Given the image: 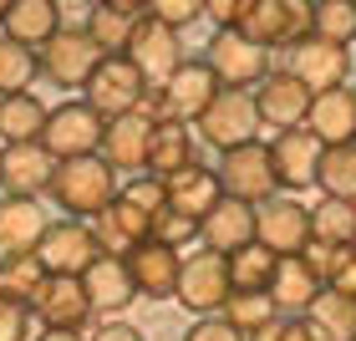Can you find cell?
<instances>
[{
  "label": "cell",
  "instance_id": "cell-1",
  "mask_svg": "<svg viewBox=\"0 0 356 341\" xmlns=\"http://www.w3.org/2000/svg\"><path fill=\"white\" fill-rule=\"evenodd\" d=\"M51 199L61 204V214H72V219H102L112 204L122 199L118 193V173L107 168V158L97 153V158H72V164H61L56 168V184H51Z\"/></svg>",
  "mask_w": 356,
  "mask_h": 341
},
{
  "label": "cell",
  "instance_id": "cell-2",
  "mask_svg": "<svg viewBox=\"0 0 356 341\" xmlns=\"http://www.w3.org/2000/svg\"><path fill=\"white\" fill-rule=\"evenodd\" d=\"M239 31L265 51H275V46L296 51L300 41L316 36V6H305V0H245Z\"/></svg>",
  "mask_w": 356,
  "mask_h": 341
},
{
  "label": "cell",
  "instance_id": "cell-3",
  "mask_svg": "<svg viewBox=\"0 0 356 341\" xmlns=\"http://www.w3.org/2000/svg\"><path fill=\"white\" fill-rule=\"evenodd\" d=\"M219 92L224 87H219V77L209 72V61H184V72L148 97V118L153 122H199Z\"/></svg>",
  "mask_w": 356,
  "mask_h": 341
},
{
  "label": "cell",
  "instance_id": "cell-4",
  "mask_svg": "<svg viewBox=\"0 0 356 341\" xmlns=\"http://www.w3.org/2000/svg\"><path fill=\"white\" fill-rule=\"evenodd\" d=\"M260 127L265 122H260L254 92H229L224 87L214 102H209V112L193 122V138H204L209 148H219V153H234V148H245V143H254Z\"/></svg>",
  "mask_w": 356,
  "mask_h": 341
},
{
  "label": "cell",
  "instance_id": "cell-5",
  "mask_svg": "<svg viewBox=\"0 0 356 341\" xmlns=\"http://www.w3.org/2000/svg\"><path fill=\"white\" fill-rule=\"evenodd\" d=\"M102 138H107V118L97 107L82 102H56L51 107V122H46V153L56 164H72V158H97L102 153Z\"/></svg>",
  "mask_w": 356,
  "mask_h": 341
},
{
  "label": "cell",
  "instance_id": "cell-6",
  "mask_svg": "<svg viewBox=\"0 0 356 341\" xmlns=\"http://www.w3.org/2000/svg\"><path fill=\"white\" fill-rule=\"evenodd\" d=\"M234 296V270H229V255H188L184 260V280H178V306L193 311V321H209V316H224V306Z\"/></svg>",
  "mask_w": 356,
  "mask_h": 341
},
{
  "label": "cell",
  "instance_id": "cell-7",
  "mask_svg": "<svg viewBox=\"0 0 356 341\" xmlns=\"http://www.w3.org/2000/svg\"><path fill=\"white\" fill-rule=\"evenodd\" d=\"M148 77H143L127 56H107L102 67H97V77L87 82V107H97L107 122L118 118H133V112H148Z\"/></svg>",
  "mask_w": 356,
  "mask_h": 341
},
{
  "label": "cell",
  "instance_id": "cell-8",
  "mask_svg": "<svg viewBox=\"0 0 356 341\" xmlns=\"http://www.w3.org/2000/svg\"><path fill=\"white\" fill-rule=\"evenodd\" d=\"M219 184L229 199H245V204H270L280 199V173H275V158H270V143H245L234 153H219Z\"/></svg>",
  "mask_w": 356,
  "mask_h": 341
},
{
  "label": "cell",
  "instance_id": "cell-9",
  "mask_svg": "<svg viewBox=\"0 0 356 341\" xmlns=\"http://www.w3.org/2000/svg\"><path fill=\"white\" fill-rule=\"evenodd\" d=\"M204 61H209V72L219 77V87H229V92H250V87H260L265 77L275 72L270 67V51H265V46H254L245 31H214Z\"/></svg>",
  "mask_w": 356,
  "mask_h": 341
},
{
  "label": "cell",
  "instance_id": "cell-10",
  "mask_svg": "<svg viewBox=\"0 0 356 341\" xmlns=\"http://www.w3.org/2000/svg\"><path fill=\"white\" fill-rule=\"evenodd\" d=\"M36 56H41V77H46L51 87H67V92H72V87L87 92V82L97 77V67L107 61L102 46L87 36V26H67L56 41H46Z\"/></svg>",
  "mask_w": 356,
  "mask_h": 341
},
{
  "label": "cell",
  "instance_id": "cell-11",
  "mask_svg": "<svg viewBox=\"0 0 356 341\" xmlns=\"http://www.w3.org/2000/svg\"><path fill=\"white\" fill-rule=\"evenodd\" d=\"M311 239H316V224H311V209L300 199L285 193V199L260 204V214H254V245H265L280 260H296V255L311 250Z\"/></svg>",
  "mask_w": 356,
  "mask_h": 341
},
{
  "label": "cell",
  "instance_id": "cell-12",
  "mask_svg": "<svg viewBox=\"0 0 356 341\" xmlns=\"http://www.w3.org/2000/svg\"><path fill=\"white\" fill-rule=\"evenodd\" d=\"M36 260H41V270H46V275H67V280H82V275L97 265V260H102V245H97V230H92V224H82V219H56L51 230H46Z\"/></svg>",
  "mask_w": 356,
  "mask_h": 341
},
{
  "label": "cell",
  "instance_id": "cell-13",
  "mask_svg": "<svg viewBox=\"0 0 356 341\" xmlns=\"http://www.w3.org/2000/svg\"><path fill=\"white\" fill-rule=\"evenodd\" d=\"M56 158L46 153V143H15L0 148V193L6 199H41L56 184Z\"/></svg>",
  "mask_w": 356,
  "mask_h": 341
},
{
  "label": "cell",
  "instance_id": "cell-14",
  "mask_svg": "<svg viewBox=\"0 0 356 341\" xmlns=\"http://www.w3.org/2000/svg\"><path fill=\"white\" fill-rule=\"evenodd\" d=\"M254 102H260V122L275 127V133H300L311 122L316 92L290 72H270L260 87H254Z\"/></svg>",
  "mask_w": 356,
  "mask_h": 341
},
{
  "label": "cell",
  "instance_id": "cell-15",
  "mask_svg": "<svg viewBox=\"0 0 356 341\" xmlns=\"http://www.w3.org/2000/svg\"><path fill=\"white\" fill-rule=\"evenodd\" d=\"M127 61L148 77V87L158 92L163 82H173L178 72H184V41H178V31H168L163 21H153V15H143V26H138V36L133 46H127Z\"/></svg>",
  "mask_w": 356,
  "mask_h": 341
},
{
  "label": "cell",
  "instance_id": "cell-16",
  "mask_svg": "<svg viewBox=\"0 0 356 341\" xmlns=\"http://www.w3.org/2000/svg\"><path fill=\"white\" fill-rule=\"evenodd\" d=\"M351 51L346 46H336V41H321V36H311V41H300L296 51H290V61H285V72L290 77H300L305 87H311L316 97H326V92H341L346 87V77H351Z\"/></svg>",
  "mask_w": 356,
  "mask_h": 341
},
{
  "label": "cell",
  "instance_id": "cell-17",
  "mask_svg": "<svg viewBox=\"0 0 356 341\" xmlns=\"http://www.w3.org/2000/svg\"><path fill=\"white\" fill-rule=\"evenodd\" d=\"M46 230H51V219L41 214L36 199H6V193H0V265L31 260L41 250Z\"/></svg>",
  "mask_w": 356,
  "mask_h": 341
},
{
  "label": "cell",
  "instance_id": "cell-18",
  "mask_svg": "<svg viewBox=\"0 0 356 341\" xmlns=\"http://www.w3.org/2000/svg\"><path fill=\"white\" fill-rule=\"evenodd\" d=\"M92 230H97L102 255H118V260H133L143 245H153V214H148V209H138L127 193L107 209L102 219H92Z\"/></svg>",
  "mask_w": 356,
  "mask_h": 341
},
{
  "label": "cell",
  "instance_id": "cell-19",
  "mask_svg": "<svg viewBox=\"0 0 356 341\" xmlns=\"http://www.w3.org/2000/svg\"><path fill=\"white\" fill-rule=\"evenodd\" d=\"M153 133L158 122L148 112H133V118H118L107 122V138H102V158L112 173H148V153H153Z\"/></svg>",
  "mask_w": 356,
  "mask_h": 341
},
{
  "label": "cell",
  "instance_id": "cell-20",
  "mask_svg": "<svg viewBox=\"0 0 356 341\" xmlns=\"http://www.w3.org/2000/svg\"><path fill=\"white\" fill-rule=\"evenodd\" d=\"M67 31V15H61V0H10L6 21H0V36L41 51L46 41H56Z\"/></svg>",
  "mask_w": 356,
  "mask_h": 341
},
{
  "label": "cell",
  "instance_id": "cell-21",
  "mask_svg": "<svg viewBox=\"0 0 356 341\" xmlns=\"http://www.w3.org/2000/svg\"><path fill=\"white\" fill-rule=\"evenodd\" d=\"M270 158H275V173H280L285 189H311L321 178V158H326V143L316 133H275L270 143Z\"/></svg>",
  "mask_w": 356,
  "mask_h": 341
},
{
  "label": "cell",
  "instance_id": "cell-22",
  "mask_svg": "<svg viewBox=\"0 0 356 341\" xmlns=\"http://www.w3.org/2000/svg\"><path fill=\"white\" fill-rule=\"evenodd\" d=\"M143 15H148V6H138V0H102L87 10V36L102 46V56H127Z\"/></svg>",
  "mask_w": 356,
  "mask_h": 341
},
{
  "label": "cell",
  "instance_id": "cell-23",
  "mask_svg": "<svg viewBox=\"0 0 356 341\" xmlns=\"http://www.w3.org/2000/svg\"><path fill=\"white\" fill-rule=\"evenodd\" d=\"M254 214L260 209L254 204H245V199H229L224 193L219 199V209L204 219V250H214V255H239V250H250L254 245Z\"/></svg>",
  "mask_w": 356,
  "mask_h": 341
},
{
  "label": "cell",
  "instance_id": "cell-24",
  "mask_svg": "<svg viewBox=\"0 0 356 341\" xmlns=\"http://www.w3.org/2000/svg\"><path fill=\"white\" fill-rule=\"evenodd\" d=\"M36 316L46 321V331H82L97 311H92L82 280L51 275V280H46V290H41V301H36Z\"/></svg>",
  "mask_w": 356,
  "mask_h": 341
},
{
  "label": "cell",
  "instance_id": "cell-25",
  "mask_svg": "<svg viewBox=\"0 0 356 341\" xmlns=\"http://www.w3.org/2000/svg\"><path fill=\"white\" fill-rule=\"evenodd\" d=\"M127 270H133L138 280V296H153V301H178V280H184V255L168 250V245H143L133 260H127Z\"/></svg>",
  "mask_w": 356,
  "mask_h": 341
},
{
  "label": "cell",
  "instance_id": "cell-26",
  "mask_svg": "<svg viewBox=\"0 0 356 341\" xmlns=\"http://www.w3.org/2000/svg\"><path fill=\"white\" fill-rule=\"evenodd\" d=\"M82 285H87V301H92L97 316H112V311H122V306L138 301V280H133V270H127V260H118V255H102L82 275Z\"/></svg>",
  "mask_w": 356,
  "mask_h": 341
},
{
  "label": "cell",
  "instance_id": "cell-27",
  "mask_svg": "<svg viewBox=\"0 0 356 341\" xmlns=\"http://www.w3.org/2000/svg\"><path fill=\"white\" fill-rule=\"evenodd\" d=\"M219 199H224L219 168L193 164V168H184L178 178H168V209H178V214H188V219H199V224L219 209Z\"/></svg>",
  "mask_w": 356,
  "mask_h": 341
},
{
  "label": "cell",
  "instance_id": "cell-28",
  "mask_svg": "<svg viewBox=\"0 0 356 341\" xmlns=\"http://www.w3.org/2000/svg\"><path fill=\"white\" fill-rule=\"evenodd\" d=\"M305 133H316L321 143H326V148H351V143H356V92L341 87V92L316 97Z\"/></svg>",
  "mask_w": 356,
  "mask_h": 341
},
{
  "label": "cell",
  "instance_id": "cell-29",
  "mask_svg": "<svg viewBox=\"0 0 356 341\" xmlns=\"http://www.w3.org/2000/svg\"><path fill=\"white\" fill-rule=\"evenodd\" d=\"M270 296H275V306H280V316L305 321V316L316 311V301L326 296V285H321V280H316V270L296 255V260H280V275H275Z\"/></svg>",
  "mask_w": 356,
  "mask_h": 341
},
{
  "label": "cell",
  "instance_id": "cell-30",
  "mask_svg": "<svg viewBox=\"0 0 356 341\" xmlns=\"http://www.w3.org/2000/svg\"><path fill=\"white\" fill-rule=\"evenodd\" d=\"M46 122H51V107H46L36 92H21V97H6V102H0V138H6V148H15V143H41Z\"/></svg>",
  "mask_w": 356,
  "mask_h": 341
},
{
  "label": "cell",
  "instance_id": "cell-31",
  "mask_svg": "<svg viewBox=\"0 0 356 341\" xmlns=\"http://www.w3.org/2000/svg\"><path fill=\"white\" fill-rule=\"evenodd\" d=\"M199 158H193V127L188 122H158L153 133V153H148V173L153 178H178L184 168H193Z\"/></svg>",
  "mask_w": 356,
  "mask_h": 341
},
{
  "label": "cell",
  "instance_id": "cell-32",
  "mask_svg": "<svg viewBox=\"0 0 356 341\" xmlns=\"http://www.w3.org/2000/svg\"><path fill=\"white\" fill-rule=\"evenodd\" d=\"M224 321H229L245 341H254L260 331H270L275 321H280V306H275L270 290H234L229 306H224Z\"/></svg>",
  "mask_w": 356,
  "mask_h": 341
},
{
  "label": "cell",
  "instance_id": "cell-33",
  "mask_svg": "<svg viewBox=\"0 0 356 341\" xmlns=\"http://www.w3.org/2000/svg\"><path fill=\"white\" fill-rule=\"evenodd\" d=\"M316 326L321 341H356V296H341V290H326L316 301V311L305 316Z\"/></svg>",
  "mask_w": 356,
  "mask_h": 341
},
{
  "label": "cell",
  "instance_id": "cell-34",
  "mask_svg": "<svg viewBox=\"0 0 356 341\" xmlns=\"http://www.w3.org/2000/svg\"><path fill=\"white\" fill-rule=\"evenodd\" d=\"M36 72H41V56L31 51V46L10 41V36H0V102H6V97L31 92Z\"/></svg>",
  "mask_w": 356,
  "mask_h": 341
},
{
  "label": "cell",
  "instance_id": "cell-35",
  "mask_svg": "<svg viewBox=\"0 0 356 341\" xmlns=\"http://www.w3.org/2000/svg\"><path fill=\"white\" fill-rule=\"evenodd\" d=\"M51 275L41 270V260L31 255V260H10V265H0V296H10L15 306H26V311H36V301H41V290Z\"/></svg>",
  "mask_w": 356,
  "mask_h": 341
},
{
  "label": "cell",
  "instance_id": "cell-36",
  "mask_svg": "<svg viewBox=\"0 0 356 341\" xmlns=\"http://www.w3.org/2000/svg\"><path fill=\"white\" fill-rule=\"evenodd\" d=\"M311 224H316V239H326V245H341V250L356 245V204L346 199H321L311 209Z\"/></svg>",
  "mask_w": 356,
  "mask_h": 341
},
{
  "label": "cell",
  "instance_id": "cell-37",
  "mask_svg": "<svg viewBox=\"0 0 356 341\" xmlns=\"http://www.w3.org/2000/svg\"><path fill=\"white\" fill-rule=\"evenodd\" d=\"M316 184H321V193H326V199L356 204V143H351V148H326Z\"/></svg>",
  "mask_w": 356,
  "mask_h": 341
},
{
  "label": "cell",
  "instance_id": "cell-38",
  "mask_svg": "<svg viewBox=\"0 0 356 341\" xmlns=\"http://www.w3.org/2000/svg\"><path fill=\"white\" fill-rule=\"evenodd\" d=\"M229 270H234V290H270L280 275V255H270L265 245H250L229 260Z\"/></svg>",
  "mask_w": 356,
  "mask_h": 341
},
{
  "label": "cell",
  "instance_id": "cell-39",
  "mask_svg": "<svg viewBox=\"0 0 356 341\" xmlns=\"http://www.w3.org/2000/svg\"><path fill=\"white\" fill-rule=\"evenodd\" d=\"M316 36L351 46L356 41V0H321L316 6Z\"/></svg>",
  "mask_w": 356,
  "mask_h": 341
},
{
  "label": "cell",
  "instance_id": "cell-40",
  "mask_svg": "<svg viewBox=\"0 0 356 341\" xmlns=\"http://www.w3.org/2000/svg\"><path fill=\"white\" fill-rule=\"evenodd\" d=\"M153 239L168 245V250H184V245H193V239H204V224L178 214V209H163V214L153 219Z\"/></svg>",
  "mask_w": 356,
  "mask_h": 341
},
{
  "label": "cell",
  "instance_id": "cell-41",
  "mask_svg": "<svg viewBox=\"0 0 356 341\" xmlns=\"http://www.w3.org/2000/svg\"><path fill=\"white\" fill-rule=\"evenodd\" d=\"M300 260L316 270V280L331 290V280H336V275H341V265H346V250H341V245H326V239H311V250H305Z\"/></svg>",
  "mask_w": 356,
  "mask_h": 341
},
{
  "label": "cell",
  "instance_id": "cell-42",
  "mask_svg": "<svg viewBox=\"0 0 356 341\" xmlns=\"http://www.w3.org/2000/svg\"><path fill=\"white\" fill-rule=\"evenodd\" d=\"M122 193H127V199H133L138 209H148L153 219L168 209V184H163V178H153V173H138V178H133V184H127Z\"/></svg>",
  "mask_w": 356,
  "mask_h": 341
},
{
  "label": "cell",
  "instance_id": "cell-43",
  "mask_svg": "<svg viewBox=\"0 0 356 341\" xmlns=\"http://www.w3.org/2000/svg\"><path fill=\"white\" fill-rule=\"evenodd\" d=\"M148 15H153V21H163L168 31H184L188 21H199V15H204V0H148Z\"/></svg>",
  "mask_w": 356,
  "mask_h": 341
},
{
  "label": "cell",
  "instance_id": "cell-44",
  "mask_svg": "<svg viewBox=\"0 0 356 341\" xmlns=\"http://www.w3.org/2000/svg\"><path fill=\"white\" fill-rule=\"evenodd\" d=\"M254 341H321V336H316V326H311V321H296V316H280V321H275V326H270V331H260V336H254Z\"/></svg>",
  "mask_w": 356,
  "mask_h": 341
},
{
  "label": "cell",
  "instance_id": "cell-45",
  "mask_svg": "<svg viewBox=\"0 0 356 341\" xmlns=\"http://www.w3.org/2000/svg\"><path fill=\"white\" fill-rule=\"evenodd\" d=\"M184 341H245L224 316H209V321H193V326L184 331Z\"/></svg>",
  "mask_w": 356,
  "mask_h": 341
},
{
  "label": "cell",
  "instance_id": "cell-46",
  "mask_svg": "<svg viewBox=\"0 0 356 341\" xmlns=\"http://www.w3.org/2000/svg\"><path fill=\"white\" fill-rule=\"evenodd\" d=\"M204 15L214 21V31H239V15H245V0H204Z\"/></svg>",
  "mask_w": 356,
  "mask_h": 341
},
{
  "label": "cell",
  "instance_id": "cell-47",
  "mask_svg": "<svg viewBox=\"0 0 356 341\" xmlns=\"http://www.w3.org/2000/svg\"><path fill=\"white\" fill-rule=\"evenodd\" d=\"M0 341H26V306L0 296Z\"/></svg>",
  "mask_w": 356,
  "mask_h": 341
},
{
  "label": "cell",
  "instance_id": "cell-48",
  "mask_svg": "<svg viewBox=\"0 0 356 341\" xmlns=\"http://www.w3.org/2000/svg\"><path fill=\"white\" fill-rule=\"evenodd\" d=\"M87 341H143V331L127 326V321H107V326H97Z\"/></svg>",
  "mask_w": 356,
  "mask_h": 341
},
{
  "label": "cell",
  "instance_id": "cell-49",
  "mask_svg": "<svg viewBox=\"0 0 356 341\" xmlns=\"http://www.w3.org/2000/svg\"><path fill=\"white\" fill-rule=\"evenodd\" d=\"M331 290H341V296H356V245L346 250V265H341V275L331 280Z\"/></svg>",
  "mask_w": 356,
  "mask_h": 341
},
{
  "label": "cell",
  "instance_id": "cell-50",
  "mask_svg": "<svg viewBox=\"0 0 356 341\" xmlns=\"http://www.w3.org/2000/svg\"><path fill=\"white\" fill-rule=\"evenodd\" d=\"M36 341H82L76 331H46V336H36Z\"/></svg>",
  "mask_w": 356,
  "mask_h": 341
}]
</instances>
